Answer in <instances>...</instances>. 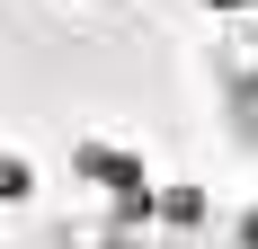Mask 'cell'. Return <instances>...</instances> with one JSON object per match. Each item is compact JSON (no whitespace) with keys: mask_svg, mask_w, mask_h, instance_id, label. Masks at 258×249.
<instances>
[{"mask_svg":"<svg viewBox=\"0 0 258 249\" xmlns=\"http://www.w3.org/2000/svg\"><path fill=\"white\" fill-rule=\"evenodd\" d=\"M62 249H125V240H62Z\"/></svg>","mask_w":258,"mask_h":249,"instance_id":"3","label":"cell"},{"mask_svg":"<svg viewBox=\"0 0 258 249\" xmlns=\"http://www.w3.org/2000/svg\"><path fill=\"white\" fill-rule=\"evenodd\" d=\"M214 80H223V98H258V27H240V36H223L214 45Z\"/></svg>","mask_w":258,"mask_h":249,"instance_id":"1","label":"cell"},{"mask_svg":"<svg viewBox=\"0 0 258 249\" xmlns=\"http://www.w3.org/2000/svg\"><path fill=\"white\" fill-rule=\"evenodd\" d=\"M27 187H36V169L27 160H0V196H27Z\"/></svg>","mask_w":258,"mask_h":249,"instance_id":"2","label":"cell"},{"mask_svg":"<svg viewBox=\"0 0 258 249\" xmlns=\"http://www.w3.org/2000/svg\"><path fill=\"white\" fill-rule=\"evenodd\" d=\"M249 249H258V214H249Z\"/></svg>","mask_w":258,"mask_h":249,"instance_id":"4","label":"cell"}]
</instances>
